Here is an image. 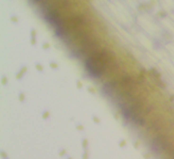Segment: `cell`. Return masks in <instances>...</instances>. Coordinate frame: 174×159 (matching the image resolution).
Returning <instances> with one entry per match:
<instances>
[{"label": "cell", "mask_w": 174, "mask_h": 159, "mask_svg": "<svg viewBox=\"0 0 174 159\" xmlns=\"http://www.w3.org/2000/svg\"><path fill=\"white\" fill-rule=\"evenodd\" d=\"M115 62L112 51L100 48L86 59V69L93 78H100L110 69Z\"/></svg>", "instance_id": "1"}]
</instances>
